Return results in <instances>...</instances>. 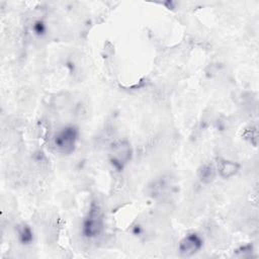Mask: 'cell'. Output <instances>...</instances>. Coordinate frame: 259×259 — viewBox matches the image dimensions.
Here are the masks:
<instances>
[{
    "mask_svg": "<svg viewBox=\"0 0 259 259\" xmlns=\"http://www.w3.org/2000/svg\"><path fill=\"white\" fill-rule=\"evenodd\" d=\"M79 132L78 128L74 125H66L63 126L61 130H59L54 138H53V144L56 150L63 154H69L71 153L76 145V142L78 140Z\"/></svg>",
    "mask_w": 259,
    "mask_h": 259,
    "instance_id": "obj_1",
    "label": "cell"
},
{
    "mask_svg": "<svg viewBox=\"0 0 259 259\" xmlns=\"http://www.w3.org/2000/svg\"><path fill=\"white\" fill-rule=\"evenodd\" d=\"M133 149L128 141L122 140L114 143L110 147L109 161L111 165L118 171L122 170L131 161Z\"/></svg>",
    "mask_w": 259,
    "mask_h": 259,
    "instance_id": "obj_2",
    "label": "cell"
},
{
    "mask_svg": "<svg viewBox=\"0 0 259 259\" xmlns=\"http://www.w3.org/2000/svg\"><path fill=\"white\" fill-rule=\"evenodd\" d=\"M103 228V220L98 206H92L83 223V234L88 238H94L100 234Z\"/></svg>",
    "mask_w": 259,
    "mask_h": 259,
    "instance_id": "obj_3",
    "label": "cell"
},
{
    "mask_svg": "<svg viewBox=\"0 0 259 259\" xmlns=\"http://www.w3.org/2000/svg\"><path fill=\"white\" fill-rule=\"evenodd\" d=\"M202 247V239L196 233H190L186 235L179 243V252L186 257L196 254Z\"/></svg>",
    "mask_w": 259,
    "mask_h": 259,
    "instance_id": "obj_4",
    "label": "cell"
},
{
    "mask_svg": "<svg viewBox=\"0 0 259 259\" xmlns=\"http://www.w3.org/2000/svg\"><path fill=\"white\" fill-rule=\"evenodd\" d=\"M217 161V173L220 177L224 179H228L235 176L240 170V164L235 161L224 158H219Z\"/></svg>",
    "mask_w": 259,
    "mask_h": 259,
    "instance_id": "obj_5",
    "label": "cell"
},
{
    "mask_svg": "<svg viewBox=\"0 0 259 259\" xmlns=\"http://www.w3.org/2000/svg\"><path fill=\"white\" fill-rule=\"evenodd\" d=\"M217 175V168L212 163H204L197 170V177L200 182L204 184L211 183L215 179Z\"/></svg>",
    "mask_w": 259,
    "mask_h": 259,
    "instance_id": "obj_6",
    "label": "cell"
},
{
    "mask_svg": "<svg viewBox=\"0 0 259 259\" xmlns=\"http://www.w3.org/2000/svg\"><path fill=\"white\" fill-rule=\"evenodd\" d=\"M171 185H172L171 182L170 181H166L165 179H161V180L155 181L153 183V186H151L152 194H154V196L164 195L168 190H170Z\"/></svg>",
    "mask_w": 259,
    "mask_h": 259,
    "instance_id": "obj_7",
    "label": "cell"
},
{
    "mask_svg": "<svg viewBox=\"0 0 259 259\" xmlns=\"http://www.w3.org/2000/svg\"><path fill=\"white\" fill-rule=\"evenodd\" d=\"M18 236L19 240L22 244H29L32 241V232L30 228L26 225H22L18 230Z\"/></svg>",
    "mask_w": 259,
    "mask_h": 259,
    "instance_id": "obj_8",
    "label": "cell"
},
{
    "mask_svg": "<svg viewBox=\"0 0 259 259\" xmlns=\"http://www.w3.org/2000/svg\"><path fill=\"white\" fill-rule=\"evenodd\" d=\"M33 29H34V31H35L37 34H42V33L45 32V30H46V26H45V24H44L42 21L38 20V21H36V22L34 23Z\"/></svg>",
    "mask_w": 259,
    "mask_h": 259,
    "instance_id": "obj_9",
    "label": "cell"
}]
</instances>
